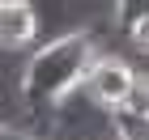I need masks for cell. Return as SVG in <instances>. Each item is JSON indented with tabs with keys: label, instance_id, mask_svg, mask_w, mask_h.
Returning <instances> with one entry per match:
<instances>
[{
	"label": "cell",
	"instance_id": "cell-1",
	"mask_svg": "<svg viewBox=\"0 0 149 140\" xmlns=\"http://www.w3.org/2000/svg\"><path fill=\"white\" fill-rule=\"evenodd\" d=\"M98 43L90 30H64V34L38 43L34 51H26V59L17 64V98H22L26 115H47L56 110L68 93H77L85 85Z\"/></svg>",
	"mask_w": 149,
	"mask_h": 140
},
{
	"label": "cell",
	"instance_id": "cell-2",
	"mask_svg": "<svg viewBox=\"0 0 149 140\" xmlns=\"http://www.w3.org/2000/svg\"><path fill=\"white\" fill-rule=\"evenodd\" d=\"M132 85H136V68H132L128 59H119V55H94L81 89L90 93L102 110H115V106L132 93Z\"/></svg>",
	"mask_w": 149,
	"mask_h": 140
},
{
	"label": "cell",
	"instance_id": "cell-3",
	"mask_svg": "<svg viewBox=\"0 0 149 140\" xmlns=\"http://www.w3.org/2000/svg\"><path fill=\"white\" fill-rule=\"evenodd\" d=\"M0 47L4 51H22V55L38 47L34 4H0Z\"/></svg>",
	"mask_w": 149,
	"mask_h": 140
},
{
	"label": "cell",
	"instance_id": "cell-4",
	"mask_svg": "<svg viewBox=\"0 0 149 140\" xmlns=\"http://www.w3.org/2000/svg\"><path fill=\"white\" fill-rule=\"evenodd\" d=\"M145 9H149V0H115V4H111V21L119 26V30H128Z\"/></svg>",
	"mask_w": 149,
	"mask_h": 140
},
{
	"label": "cell",
	"instance_id": "cell-5",
	"mask_svg": "<svg viewBox=\"0 0 149 140\" xmlns=\"http://www.w3.org/2000/svg\"><path fill=\"white\" fill-rule=\"evenodd\" d=\"M128 38H132V47H141V51H149V9L141 13L136 21L128 26Z\"/></svg>",
	"mask_w": 149,
	"mask_h": 140
},
{
	"label": "cell",
	"instance_id": "cell-6",
	"mask_svg": "<svg viewBox=\"0 0 149 140\" xmlns=\"http://www.w3.org/2000/svg\"><path fill=\"white\" fill-rule=\"evenodd\" d=\"M0 4H30V0H0Z\"/></svg>",
	"mask_w": 149,
	"mask_h": 140
},
{
	"label": "cell",
	"instance_id": "cell-7",
	"mask_svg": "<svg viewBox=\"0 0 149 140\" xmlns=\"http://www.w3.org/2000/svg\"><path fill=\"white\" fill-rule=\"evenodd\" d=\"M145 85H149V77H145Z\"/></svg>",
	"mask_w": 149,
	"mask_h": 140
},
{
	"label": "cell",
	"instance_id": "cell-8",
	"mask_svg": "<svg viewBox=\"0 0 149 140\" xmlns=\"http://www.w3.org/2000/svg\"><path fill=\"white\" fill-rule=\"evenodd\" d=\"M115 140H119V136H115Z\"/></svg>",
	"mask_w": 149,
	"mask_h": 140
}]
</instances>
